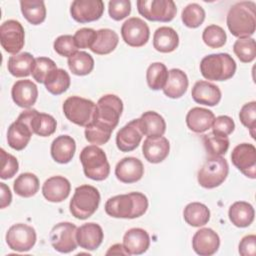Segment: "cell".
<instances>
[{
    "mask_svg": "<svg viewBox=\"0 0 256 256\" xmlns=\"http://www.w3.org/2000/svg\"><path fill=\"white\" fill-rule=\"evenodd\" d=\"M123 111L122 100L114 94L102 96L96 103L92 122L85 127V138L93 145H103L111 137Z\"/></svg>",
    "mask_w": 256,
    "mask_h": 256,
    "instance_id": "cell-1",
    "label": "cell"
},
{
    "mask_svg": "<svg viewBox=\"0 0 256 256\" xmlns=\"http://www.w3.org/2000/svg\"><path fill=\"white\" fill-rule=\"evenodd\" d=\"M105 212L113 218L134 219L141 217L148 209V199L141 192H130L109 198Z\"/></svg>",
    "mask_w": 256,
    "mask_h": 256,
    "instance_id": "cell-2",
    "label": "cell"
},
{
    "mask_svg": "<svg viewBox=\"0 0 256 256\" xmlns=\"http://www.w3.org/2000/svg\"><path fill=\"white\" fill-rule=\"evenodd\" d=\"M226 23L231 34L247 38L256 29V4L253 1H240L232 5L227 13Z\"/></svg>",
    "mask_w": 256,
    "mask_h": 256,
    "instance_id": "cell-3",
    "label": "cell"
},
{
    "mask_svg": "<svg viewBox=\"0 0 256 256\" xmlns=\"http://www.w3.org/2000/svg\"><path fill=\"white\" fill-rule=\"evenodd\" d=\"M200 72L207 80L225 81L234 76L236 63L228 53L210 54L201 60Z\"/></svg>",
    "mask_w": 256,
    "mask_h": 256,
    "instance_id": "cell-4",
    "label": "cell"
},
{
    "mask_svg": "<svg viewBox=\"0 0 256 256\" xmlns=\"http://www.w3.org/2000/svg\"><path fill=\"white\" fill-rule=\"evenodd\" d=\"M99 203L100 193L98 189L94 186L84 184L75 189L72 199L70 200L69 210L75 218L85 220L96 212Z\"/></svg>",
    "mask_w": 256,
    "mask_h": 256,
    "instance_id": "cell-5",
    "label": "cell"
},
{
    "mask_svg": "<svg viewBox=\"0 0 256 256\" xmlns=\"http://www.w3.org/2000/svg\"><path fill=\"white\" fill-rule=\"evenodd\" d=\"M80 162L87 178L95 181L105 180L110 173V165L105 152L97 145H89L80 152Z\"/></svg>",
    "mask_w": 256,
    "mask_h": 256,
    "instance_id": "cell-6",
    "label": "cell"
},
{
    "mask_svg": "<svg viewBox=\"0 0 256 256\" xmlns=\"http://www.w3.org/2000/svg\"><path fill=\"white\" fill-rule=\"evenodd\" d=\"M229 166L222 156L209 157L201 166L197 174L200 186L212 189L221 185L228 176Z\"/></svg>",
    "mask_w": 256,
    "mask_h": 256,
    "instance_id": "cell-7",
    "label": "cell"
},
{
    "mask_svg": "<svg viewBox=\"0 0 256 256\" xmlns=\"http://www.w3.org/2000/svg\"><path fill=\"white\" fill-rule=\"evenodd\" d=\"M96 104L80 96L68 97L62 106L65 117L72 123L86 127L89 125L94 116Z\"/></svg>",
    "mask_w": 256,
    "mask_h": 256,
    "instance_id": "cell-8",
    "label": "cell"
},
{
    "mask_svg": "<svg viewBox=\"0 0 256 256\" xmlns=\"http://www.w3.org/2000/svg\"><path fill=\"white\" fill-rule=\"evenodd\" d=\"M136 5L139 14L149 21L170 22L177 13L172 0H138Z\"/></svg>",
    "mask_w": 256,
    "mask_h": 256,
    "instance_id": "cell-9",
    "label": "cell"
},
{
    "mask_svg": "<svg viewBox=\"0 0 256 256\" xmlns=\"http://www.w3.org/2000/svg\"><path fill=\"white\" fill-rule=\"evenodd\" d=\"M0 42L2 48L10 54H18L25 44V31L17 20H7L0 26Z\"/></svg>",
    "mask_w": 256,
    "mask_h": 256,
    "instance_id": "cell-10",
    "label": "cell"
},
{
    "mask_svg": "<svg viewBox=\"0 0 256 256\" xmlns=\"http://www.w3.org/2000/svg\"><path fill=\"white\" fill-rule=\"evenodd\" d=\"M36 239L35 229L24 223L12 225L6 233L8 247L17 252H26L32 249L36 243Z\"/></svg>",
    "mask_w": 256,
    "mask_h": 256,
    "instance_id": "cell-11",
    "label": "cell"
},
{
    "mask_svg": "<svg viewBox=\"0 0 256 256\" xmlns=\"http://www.w3.org/2000/svg\"><path fill=\"white\" fill-rule=\"evenodd\" d=\"M77 227L70 222H61L56 224L49 235L52 247L60 253H70L77 246L76 239Z\"/></svg>",
    "mask_w": 256,
    "mask_h": 256,
    "instance_id": "cell-12",
    "label": "cell"
},
{
    "mask_svg": "<svg viewBox=\"0 0 256 256\" xmlns=\"http://www.w3.org/2000/svg\"><path fill=\"white\" fill-rule=\"evenodd\" d=\"M233 165L246 177L256 178V148L250 143L238 144L231 153Z\"/></svg>",
    "mask_w": 256,
    "mask_h": 256,
    "instance_id": "cell-13",
    "label": "cell"
},
{
    "mask_svg": "<svg viewBox=\"0 0 256 256\" xmlns=\"http://www.w3.org/2000/svg\"><path fill=\"white\" fill-rule=\"evenodd\" d=\"M121 36L124 42L131 47L144 46L150 36V30L146 22L138 17H131L121 27Z\"/></svg>",
    "mask_w": 256,
    "mask_h": 256,
    "instance_id": "cell-14",
    "label": "cell"
},
{
    "mask_svg": "<svg viewBox=\"0 0 256 256\" xmlns=\"http://www.w3.org/2000/svg\"><path fill=\"white\" fill-rule=\"evenodd\" d=\"M18 118L27 123L33 134L38 136L48 137L56 131L57 122L54 117L46 113H40L36 109H27Z\"/></svg>",
    "mask_w": 256,
    "mask_h": 256,
    "instance_id": "cell-15",
    "label": "cell"
},
{
    "mask_svg": "<svg viewBox=\"0 0 256 256\" xmlns=\"http://www.w3.org/2000/svg\"><path fill=\"white\" fill-rule=\"evenodd\" d=\"M104 12L102 0H75L70 7L72 18L79 23L93 22L101 18Z\"/></svg>",
    "mask_w": 256,
    "mask_h": 256,
    "instance_id": "cell-16",
    "label": "cell"
},
{
    "mask_svg": "<svg viewBox=\"0 0 256 256\" xmlns=\"http://www.w3.org/2000/svg\"><path fill=\"white\" fill-rule=\"evenodd\" d=\"M143 137L139 118L134 119L123 126L116 135L117 148L122 152H130L136 149Z\"/></svg>",
    "mask_w": 256,
    "mask_h": 256,
    "instance_id": "cell-17",
    "label": "cell"
},
{
    "mask_svg": "<svg viewBox=\"0 0 256 256\" xmlns=\"http://www.w3.org/2000/svg\"><path fill=\"white\" fill-rule=\"evenodd\" d=\"M220 246L218 234L211 228H201L192 238V248L200 256L215 254Z\"/></svg>",
    "mask_w": 256,
    "mask_h": 256,
    "instance_id": "cell-18",
    "label": "cell"
},
{
    "mask_svg": "<svg viewBox=\"0 0 256 256\" xmlns=\"http://www.w3.org/2000/svg\"><path fill=\"white\" fill-rule=\"evenodd\" d=\"M11 96L16 105L21 108L29 109L37 100L38 88L31 80H18L12 86Z\"/></svg>",
    "mask_w": 256,
    "mask_h": 256,
    "instance_id": "cell-19",
    "label": "cell"
},
{
    "mask_svg": "<svg viewBox=\"0 0 256 256\" xmlns=\"http://www.w3.org/2000/svg\"><path fill=\"white\" fill-rule=\"evenodd\" d=\"M143 174V163L136 157H125L121 159L115 167V176L123 183H135L142 178Z\"/></svg>",
    "mask_w": 256,
    "mask_h": 256,
    "instance_id": "cell-20",
    "label": "cell"
},
{
    "mask_svg": "<svg viewBox=\"0 0 256 256\" xmlns=\"http://www.w3.org/2000/svg\"><path fill=\"white\" fill-rule=\"evenodd\" d=\"M71 185L67 178L57 175L48 178L42 186V194L46 200L53 203L64 201L70 194Z\"/></svg>",
    "mask_w": 256,
    "mask_h": 256,
    "instance_id": "cell-21",
    "label": "cell"
},
{
    "mask_svg": "<svg viewBox=\"0 0 256 256\" xmlns=\"http://www.w3.org/2000/svg\"><path fill=\"white\" fill-rule=\"evenodd\" d=\"M103 237V230L97 223H85L77 228V243L81 248L85 250H96L101 245Z\"/></svg>",
    "mask_w": 256,
    "mask_h": 256,
    "instance_id": "cell-22",
    "label": "cell"
},
{
    "mask_svg": "<svg viewBox=\"0 0 256 256\" xmlns=\"http://www.w3.org/2000/svg\"><path fill=\"white\" fill-rule=\"evenodd\" d=\"M170 144L167 138L160 136L155 138L147 137L142 145L144 158L150 163H160L166 159L169 154Z\"/></svg>",
    "mask_w": 256,
    "mask_h": 256,
    "instance_id": "cell-23",
    "label": "cell"
},
{
    "mask_svg": "<svg viewBox=\"0 0 256 256\" xmlns=\"http://www.w3.org/2000/svg\"><path fill=\"white\" fill-rule=\"evenodd\" d=\"M123 246L128 255H141L150 246L149 234L142 228H131L123 236Z\"/></svg>",
    "mask_w": 256,
    "mask_h": 256,
    "instance_id": "cell-24",
    "label": "cell"
},
{
    "mask_svg": "<svg viewBox=\"0 0 256 256\" xmlns=\"http://www.w3.org/2000/svg\"><path fill=\"white\" fill-rule=\"evenodd\" d=\"M191 95L196 103L206 106H215L221 100V91L219 87L204 80L197 81L194 84Z\"/></svg>",
    "mask_w": 256,
    "mask_h": 256,
    "instance_id": "cell-25",
    "label": "cell"
},
{
    "mask_svg": "<svg viewBox=\"0 0 256 256\" xmlns=\"http://www.w3.org/2000/svg\"><path fill=\"white\" fill-rule=\"evenodd\" d=\"M32 134L33 132L28 124L17 118V120L9 126L7 131L8 145L14 150L21 151L28 145Z\"/></svg>",
    "mask_w": 256,
    "mask_h": 256,
    "instance_id": "cell-26",
    "label": "cell"
},
{
    "mask_svg": "<svg viewBox=\"0 0 256 256\" xmlns=\"http://www.w3.org/2000/svg\"><path fill=\"white\" fill-rule=\"evenodd\" d=\"M76 150V142L69 135H60L56 137L50 148L51 156L57 163L66 164L69 163Z\"/></svg>",
    "mask_w": 256,
    "mask_h": 256,
    "instance_id": "cell-27",
    "label": "cell"
},
{
    "mask_svg": "<svg viewBox=\"0 0 256 256\" xmlns=\"http://www.w3.org/2000/svg\"><path fill=\"white\" fill-rule=\"evenodd\" d=\"M215 115L211 110L193 107L186 115V124L188 128L195 133H203L212 127Z\"/></svg>",
    "mask_w": 256,
    "mask_h": 256,
    "instance_id": "cell-28",
    "label": "cell"
},
{
    "mask_svg": "<svg viewBox=\"0 0 256 256\" xmlns=\"http://www.w3.org/2000/svg\"><path fill=\"white\" fill-rule=\"evenodd\" d=\"M188 84L186 73L180 69L173 68L168 71V78L162 90L167 97L177 99L186 93Z\"/></svg>",
    "mask_w": 256,
    "mask_h": 256,
    "instance_id": "cell-29",
    "label": "cell"
},
{
    "mask_svg": "<svg viewBox=\"0 0 256 256\" xmlns=\"http://www.w3.org/2000/svg\"><path fill=\"white\" fill-rule=\"evenodd\" d=\"M139 124L143 135L149 138L163 136L166 131L164 118L155 111H146L139 118Z\"/></svg>",
    "mask_w": 256,
    "mask_h": 256,
    "instance_id": "cell-30",
    "label": "cell"
},
{
    "mask_svg": "<svg viewBox=\"0 0 256 256\" xmlns=\"http://www.w3.org/2000/svg\"><path fill=\"white\" fill-rule=\"evenodd\" d=\"M179 45V36L177 32L168 26H162L156 29L153 35V47L161 53L173 52Z\"/></svg>",
    "mask_w": 256,
    "mask_h": 256,
    "instance_id": "cell-31",
    "label": "cell"
},
{
    "mask_svg": "<svg viewBox=\"0 0 256 256\" xmlns=\"http://www.w3.org/2000/svg\"><path fill=\"white\" fill-rule=\"evenodd\" d=\"M228 216L233 225L239 228H245L250 226L254 221L255 211L250 203L237 201L230 206Z\"/></svg>",
    "mask_w": 256,
    "mask_h": 256,
    "instance_id": "cell-32",
    "label": "cell"
},
{
    "mask_svg": "<svg viewBox=\"0 0 256 256\" xmlns=\"http://www.w3.org/2000/svg\"><path fill=\"white\" fill-rule=\"evenodd\" d=\"M118 42L119 36L114 30L108 28L100 29L97 31L96 40L90 50L98 55H106L115 50Z\"/></svg>",
    "mask_w": 256,
    "mask_h": 256,
    "instance_id": "cell-33",
    "label": "cell"
},
{
    "mask_svg": "<svg viewBox=\"0 0 256 256\" xmlns=\"http://www.w3.org/2000/svg\"><path fill=\"white\" fill-rule=\"evenodd\" d=\"M35 58L28 52L12 55L8 59L7 68L14 77H27L31 74Z\"/></svg>",
    "mask_w": 256,
    "mask_h": 256,
    "instance_id": "cell-34",
    "label": "cell"
},
{
    "mask_svg": "<svg viewBox=\"0 0 256 256\" xmlns=\"http://www.w3.org/2000/svg\"><path fill=\"white\" fill-rule=\"evenodd\" d=\"M183 217L185 222L190 226L200 227L208 223L210 219V211L203 203L191 202L184 208Z\"/></svg>",
    "mask_w": 256,
    "mask_h": 256,
    "instance_id": "cell-35",
    "label": "cell"
},
{
    "mask_svg": "<svg viewBox=\"0 0 256 256\" xmlns=\"http://www.w3.org/2000/svg\"><path fill=\"white\" fill-rule=\"evenodd\" d=\"M20 8L25 19L32 25H39L46 18L45 3L42 0H22Z\"/></svg>",
    "mask_w": 256,
    "mask_h": 256,
    "instance_id": "cell-36",
    "label": "cell"
},
{
    "mask_svg": "<svg viewBox=\"0 0 256 256\" xmlns=\"http://www.w3.org/2000/svg\"><path fill=\"white\" fill-rule=\"evenodd\" d=\"M39 179L38 177L30 172L20 174L14 181L13 189L14 192L24 198L34 196L39 190Z\"/></svg>",
    "mask_w": 256,
    "mask_h": 256,
    "instance_id": "cell-37",
    "label": "cell"
},
{
    "mask_svg": "<svg viewBox=\"0 0 256 256\" xmlns=\"http://www.w3.org/2000/svg\"><path fill=\"white\" fill-rule=\"evenodd\" d=\"M70 76L69 74L61 68L53 70L46 78L44 85L48 92L53 95H60L67 91L70 86Z\"/></svg>",
    "mask_w": 256,
    "mask_h": 256,
    "instance_id": "cell-38",
    "label": "cell"
},
{
    "mask_svg": "<svg viewBox=\"0 0 256 256\" xmlns=\"http://www.w3.org/2000/svg\"><path fill=\"white\" fill-rule=\"evenodd\" d=\"M70 71L77 76L88 75L94 68L93 57L85 51H77L68 58L67 61Z\"/></svg>",
    "mask_w": 256,
    "mask_h": 256,
    "instance_id": "cell-39",
    "label": "cell"
},
{
    "mask_svg": "<svg viewBox=\"0 0 256 256\" xmlns=\"http://www.w3.org/2000/svg\"><path fill=\"white\" fill-rule=\"evenodd\" d=\"M168 78V70L161 62H154L149 65L146 71V81L150 89H163Z\"/></svg>",
    "mask_w": 256,
    "mask_h": 256,
    "instance_id": "cell-40",
    "label": "cell"
},
{
    "mask_svg": "<svg viewBox=\"0 0 256 256\" xmlns=\"http://www.w3.org/2000/svg\"><path fill=\"white\" fill-rule=\"evenodd\" d=\"M203 144L209 157L222 156L229 148V139L228 137L210 133L203 136Z\"/></svg>",
    "mask_w": 256,
    "mask_h": 256,
    "instance_id": "cell-41",
    "label": "cell"
},
{
    "mask_svg": "<svg viewBox=\"0 0 256 256\" xmlns=\"http://www.w3.org/2000/svg\"><path fill=\"white\" fill-rule=\"evenodd\" d=\"M233 51L241 62H252L256 57L255 39L251 37L238 38L233 45Z\"/></svg>",
    "mask_w": 256,
    "mask_h": 256,
    "instance_id": "cell-42",
    "label": "cell"
},
{
    "mask_svg": "<svg viewBox=\"0 0 256 256\" xmlns=\"http://www.w3.org/2000/svg\"><path fill=\"white\" fill-rule=\"evenodd\" d=\"M183 24L188 28H197L205 20V11L197 3L188 4L181 13Z\"/></svg>",
    "mask_w": 256,
    "mask_h": 256,
    "instance_id": "cell-43",
    "label": "cell"
},
{
    "mask_svg": "<svg viewBox=\"0 0 256 256\" xmlns=\"http://www.w3.org/2000/svg\"><path fill=\"white\" fill-rule=\"evenodd\" d=\"M202 40L208 47L215 49L224 46L227 40V35L222 27L211 24L204 29Z\"/></svg>",
    "mask_w": 256,
    "mask_h": 256,
    "instance_id": "cell-44",
    "label": "cell"
},
{
    "mask_svg": "<svg viewBox=\"0 0 256 256\" xmlns=\"http://www.w3.org/2000/svg\"><path fill=\"white\" fill-rule=\"evenodd\" d=\"M55 69H57V66L52 59L48 57H37L34 60L31 74L36 82L44 84L48 75Z\"/></svg>",
    "mask_w": 256,
    "mask_h": 256,
    "instance_id": "cell-45",
    "label": "cell"
},
{
    "mask_svg": "<svg viewBox=\"0 0 256 256\" xmlns=\"http://www.w3.org/2000/svg\"><path fill=\"white\" fill-rule=\"evenodd\" d=\"M239 119L241 123L249 129L252 138H255L256 129V102L251 101L244 104L239 112Z\"/></svg>",
    "mask_w": 256,
    "mask_h": 256,
    "instance_id": "cell-46",
    "label": "cell"
},
{
    "mask_svg": "<svg viewBox=\"0 0 256 256\" xmlns=\"http://www.w3.org/2000/svg\"><path fill=\"white\" fill-rule=\"evenodd\" d=\"M53 48L60 56L68 58L74 55L78 50L74 37L71 35H61L57 37L53 43Z\"/></svg>",
    "mask_w": 256,
    "mask_h": 256,
    "instance_id": "cell-47",
    "label": "cell"
},
{
    "mask_svg": "<svg viewBox=\"0 0 256 256\" xmlns=\"http://www.w3.org/2000/svg\"><path fill=\"white\" fill-rule=\"evenodd\" d=\"M0 154H1L0 178L1 179L12 178L19 169L18 161L13 155H11L10 153H7L3 148H1Z\"/></svg>",
    "mask_w": 256,
    "mask_h": 256,
    "instance_id": "cell-48",
    "label": "cell"
},
{
    "mask_svg": "<svg viewBox=\"0 0 256 256\" xmlns=\"http://www.w3.org/2000/svg\"><path fill=\"white\" fill-rule=\"evenodd\" d=\"M130 12L131 2L129 0H111L108 3L109 16L115 21H120L126 18Z\"/></svg>",
    "mask_w": 256,
    "mask_h": 256,
    "instance_id": "cell-49",
    "label": "cell"
},
{
    "mask_svg": "<svg viewBox=\"0 0 256 256\" xmlns=\"http://www.w3.org/2000/svg\"><path fill=\"white\" fill-rule=\"evenodd\" d=\"M235 128L233 119L227 115H221L214 119L212 124V133L219 136L228 137Z\"/></svg>",
    "mask_w": 256,
    "mask_h": 256,
    "instance_id": "cell-50",
    "label": "cell"
},
{
    "mask_svg": "<svg viewBox=\"0 0 256 256\" xmlns=\"http://www.w3.org/2000/svg\"><path fill=\"white\" fill-rule=\"evenodd\" d=\"M96 35H97V31H95L92 28H81L75 32L73 37H74L76 46L78 48L90 49L94 41L96 40Z\"/></svg>",
    "mask_w": 256,
    "mask_h": 256,
    "instance_id": "cell-51",
    "label": "cell"
},
{
    "mask_svg": "<svg viewBox=\"0 0 256 256\" xmlns=\"http://www.w3.org/2000/svg\"><path fill=\"white\" fill-rule=\"evenodd\" d=\"M239 254L242 256L256 255V236L254 234L244 236L239 243Z\"/></svg>",
    "mask_w": 256,
    "mask_h": 256,
    "instance_id": "cell-52",
    "label": "cell"
},
{
    "mask_svg": "<svg viewBox=\"0 0 256 256\" xmlns=\"http://www.w3.org/2000/svg\"><path fill=\"white\" fill-rule=\"evenodd\" d=\"M0 190H1V209L9 206L12 201V194L9 187L5 183H0Z\"/></svg>",
    "mask_w": 256,
    "mask_h": 256,
    "instance_id": "cell-53",
    "label": "cell"
},
{
    "mask_svg": "<svg viewBox=\"0 0 256 256\" xmlns=\"http://www.w3.org/2000/svg\"><path fill=\"white\" fill-rule=\"evenodd\" d=\"M111 254H112V255H119V254L128 255V253H127V251L125 250L123 244H119V243L112 245V246L109 248V250L106 252V255H111Z\"/></svg>",
    "mask_w": 256,
    "mask_h": 256,
    "instance_id": "cell-54",
    "label": "cell"
}]
</instances>
